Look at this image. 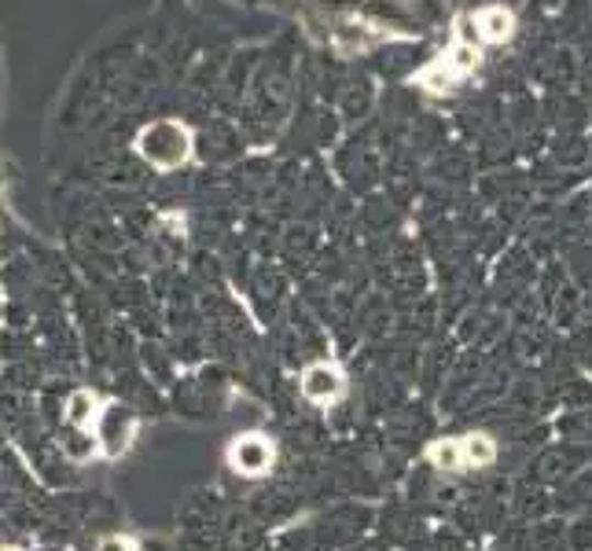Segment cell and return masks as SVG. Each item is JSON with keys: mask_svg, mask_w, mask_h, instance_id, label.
<instances>
[{"mask_svg": "<svg viewBox=\"0 0 592 551\" xmlns=\"http://www.w3.org/2000/svg\"><path fill=\"white\" fill-rule=\"evenodd\" d=\"M100 401L92 390H74L70 401H67V419H70V427H81V430H92V423H97L100 416Z\"/></svg>", "mask_w": 592, "mask_h": 551, "instance_id": "cell-7", "label": "cell"}, {"mask_svg": "<svg viewBox=\"0 0 592 551\" xmlns=\"http://www.w3.org/2000/svg\"><path fill=\"white\" fill-rule=\"evenodd\" d=\"M474 30H479V41H485V45H504V41H512L515 34V15L501 4L482 8V12L474 15Z\"/></svg>", "mask_w": 592, "mask_h": 551, "instance_id": "cell-6", "label": "cell"}, {"mask_svg": "<svg viewBox=\"0 0 592 551\" xmlns=\"http://www.w3.org/2000/svg\"><path fill=\"white\" fill-rule=\"evenodd\" d=\"M474 63H479V52H474L471 45H463V41H457V45H453L435 67H427L420 74V81L427 85L431 92H446L457 81L468 78V74L474 70Z\"/></svg>", "mask_w": 592, "mask_h": 551, "instance_id": "cell-4", "label": "cell"}, {"mask_svg": "<svg viewBox=\"0 0 592 551\" xmlns=\"http://www.w3.org/2000/svg\"><path fill=\"white\" fill-rule=\"evenodd\" d=\"M92 434H97V445L103 456H125L136 438V412L125 408L122 401H111V405L100 408L97 423H92Z\"/></svg>", "mask_w": 592, "mask_h": 551, "instance_id": "cell-2", "label": "cell"}, {"mask_svg": "<svg viewBox=\"0 0 592 551\" xmlns=\"http://www.w3.org/2000/svg\"><path fill=\"white\" fill-rule=\"evenodd\" d=\"M299 386H302V397L313 401V405H335V401L346 394V375L332 360H316V364H310L302 372Z\"/></svg>", "mask_w": 592, "mask_h": 551, "instance_id": "cell-5", "label": "cell"}, {"mask_svg": "<svg viewBox=\"0 0 592 551\" xmlns=\"http://www.w3.org/2000/svg\"><path fill=\"white\" fill-rule=\"evenodd\" d=\"M8 551H15V548H8Z\"/></svg>", "mask_w": 592, "mask_h": 551, "instance_id": "cell-12", "label": "cell"}, {"mask_svg": "<svg viewBox=\"0 0 592 551\" xmlns=\"http://www.w3.org/2000/svg\"><path fill=\"white\" fill-rule=\"evenodd\" d=\"M272 463H277V445L266 434H239L228 445V468L243 479H261L272 471Z\"/></svg>", "mask_w": 592, "mask_h": 551, "instance_id": "cell-3", "label": "cell"}, {"mask_svg": "<svg viewBox=\"0 0 592 551\" xmlns=\"http://www.w3.org/2000/svg\"><path fill=\"white\" fill-rule=\"evenodd\" d=\"M136 151L158 169H177L192 155V133H188L181 122H155L141 133Z\"/></svg>", "mask_w": 592, "mask_h": 551, "instance_id": "cell-1", "label": "cell"}, {"mask_svg": "<svg viewBox=\"0 0 592 551\" xmlns=\"http://www.w3.org/2000/svg\"><path fill=\"white\" fill-rule=\"evenodd\" d=\"M100 551H141V548H136L130 537H108L100 540Z\"/></svg>", "mask_w": 592, "mask_h": 551, "instance_id": "cell-11", "label": "cell"}, {"mask_svg": "<svg viewBox=\"0 0 592 551\" xmlns=\"http://www.w3.org/2000/svg\"><path fill=\"white\" fill-rule=\"evenodd\" d=\"M431 463H435L438 471L446 474H460L468 463H463V441L460 438H446V441H435L431 445Z\"/></svg>", "mask_w": 592, "mask_h": 551, "instance_id": "cell-8", "label": "cell"}, {"mask_svg": "<svg viewBox=\"0 0 592 551\" xmlns=\"http://www.w3.org/2000/svg\"><path fill=\"white\" fill-rule=\"evenodd\" d=\"M463 441V463L468 468H490V463L496 460V441L490 438V434H468V438H460Z\"/></svg>", "mask_w": 592, "mask_h": 551, "instance_id": "cell-9", "label": "cell"}, {"mask_svg": "<svg viewBox=\"0 0 592 551\" xmlns=\"http://www.w3.org/2000/svg\"><path fill=\"white\" fill-rule=\"evenodd\" d=\"M67 456H74V460H89L92 452H100V445H97V434L92 430H81V427H74V434L67 438Z\"/></svg>", "mask_w": 592, "mask_h": 551, "instance_id": "cell-10", "label": "cell"}]
</instances>
